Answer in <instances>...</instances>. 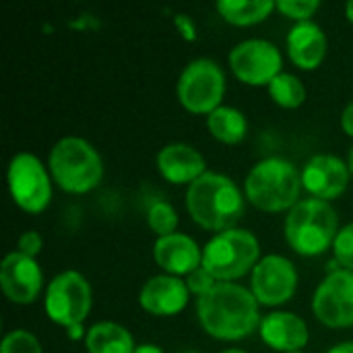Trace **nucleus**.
<instances>
[{
    "mask_svg": "<svg viewBox=\"0 0 353 353\" xmlns=\"http://www.w3.org/2000/svg\"><path fill=\"white\" fill-rule=\"evenodd\" d=\"M288 50L300 68H316L327 54V35L314 21H300L288 33Z\"/></svg>",
    "mask_w": 353,
    "mask_h": 353,
    "instance_id": "19",
    "label": "nucleus"
},
{
    "mask_svg": "<svg viewBox=\"0 0 353 353\" xmlns=\"http://www.w3.org/2000/svg\"><path fill=\"white\" fill-rule=\"evenodd\" d=\"M207 126L215 139H219L221 143H228V145L240 143L248 130L246 116L240 110L230 108V105H219L217 110H213L207 116Z\"/></svg>",
    "mask_w": 353,
    "mask_h": 353,
    "instance_id": "21",
    "label": "nucleus"
},
{
    "mask_svg": "<svg viewBox=\"0 0 353 353\" xmlns=\"http://www.w3.org/2000/svg\"><path fill=\"white\" fill-rule=\"evenodd\" d=\"M269 93L273 101L281 108H298L306 99V89L302 81L292 72H279L269 83Z\"/></svg>",
    "mask_w": 353,
    "mask_h": 353,
    "instance_id": "23",
    "label": "nucleus"
},
{
    "mask_svg": "<svg viewBox=\"0 0 353 353\" xmlns=\"http://www.w3.org/2000/svg\"><path fill=\"white\" fill-rule=\"evenodd\" d=\"M294 353H302V352H294Z\"/></svg>",
    "mask_w": 353,
    "mask_h": 353,
    "instance_id": "39",
    "label": "nucleus"
},
{
    "mask_svg": "<svg viewBox=\"0 0 353 353\" xmlns=\"http://www.w3.org/2000/svg\"><path fill=\"white\" fill-rule=\"evenodd\" d=\"M89 353H134L137 345L132 335L116 323H97L85 335Z\"/></svg>",
    "mask_w": 353,
    "mask_h": 353,
    "instance_id": "20",
    "label": "nucleus"
},
{
    "mask_svg": "<svg viewBox=\"0 0 353 353\" xmlns=\"http://www.w3.org/2000/svg\"><path fill=\"white\" fill-rule=\"evenodd\" d=\"M178 99L194 114H211L219 108L225 91L221 66L211 58H196L184 66L178 79Z\"/></svg>",
    "mask_w": 353,
    "mask_h": 353,
    "instance_id": "7",
    "label": "nucleus"
},
{
    "mask_svg": "<svg viewBox=\"0 0 353 353\" xmlns=\"http://www.w3.org/2000/svg\"><path fill=\"white\" fill-rule=\"evenodd\" d=\"M186 285H188V290H190L192 294L203 296V294H207L211 288H215V285H217V279H215V277H213L205 267H199L196 271H192V273L188 275Z\"/></svg>",
    "mask_w": 353,
    "mask_h": 353,
    "instance_id": "28",
    "label": "nucleus"
},
{
    "mask_svg": "<svg viewBox=\"0 0 353 353\" xmlns=\"http://www.w3.org/2000/svg\"><path fill=\"white\" fill-rule=\"evenodd\" d=\"M221 353H246V352H242V350H225V352H221Z\"/></svg>",
    "mask_w": 353,
    "mask_h": 353,
    "instance_id": "37",
    "label": "nucleus"
},
{
    "mask_svg": "<svg viewBox=\"0 0 353 353\" xmlns=\"http://www.w3.org/2000/svg\"><path fill=\"white\" fill-rule=\"evenodd\" d=\"M261 339L275 352H300L308 343V327L294 312H271L261 321Z\"/></svg>",
    "mask_w": 353,
    "mask_h": 353,
    "instance_id": "17",
    "label": "nucleus"
},
{
    "mask_svg": "<svg viewBox=\"0 0 353 353\" xmlns=\"http://www.w3.org/2000/svg\"><path fill=\"white\" fill-rule=\"evenodd\" d=\"M201 327L215 339L238 341L261 327L259 300L238 283L219 281L196 300Z\"/></svg>",
    "mask_w": 353,
    "mask_h": 353,
    "instance_id": "1",
    "label": "nucleus"
},
{
    "mask_svg": "<svg viewBox=\"0 0 353 353\" xmlns=\"http://www.w3.org/2000/svg\"><path fill=\"white\" fill-rule=\"evenodd\" d=\"M261 254L259 240L252 232L232 228L215 234L203 248V267L217 279L232 283L256 267Z\"/></svg>",
    "mask_w": 353,
    "mask_h": 353,
    "instance_id": "6",
    "label": "nucleus"
},
{
    "mask_svg": "<svg viewBox=\"0 0 353 353\" xmlns=\"http://www.w3.org/2000/svg\"><path fill=\"white\" fill-rule=\"evenodd\" d=\"M0 353H41V347L29 331L17 329L4 337Z\"/></svg>",
    "mask_w": 353,
    "mask_h": 353,
    "instance_id": "26",
    "label": "nucleus"
},
{
    "mask_svg": "<svg viewBox=\"0 0 353 353\" xmlns=\"http://www.w3.org/2000/svg\"><path fill=\"white\" fill-rule=\"evenodd\" d=\"M186 207L201 228L225 232L240 221L244 213V196L232 178L217 172H205L188 186Z\"/></svg>",
    "mask_w": 353,
    "mask_h": 353,
    "instance_id": "2",
    "label": "nucleus"
},
{
    "mask_svg": "<svg viewBox=\"0 0 353 353\" xmlns=\"http://www.w3.org/2000/svg\"><path fill=\"white\" fill-rule=\"evenodd\" d=\"M157 170L168 182L190 186L205 174V157L186 143H172L157 153Z\"/></svg>",
    "mask_w": 353,
    "mask_h": 353,
    "instance_id": "18",
    "label": "nucleus"
},
{
    "mask_svg": "<svg viewBox=\"0 0 353 353\" xmlns=\"http://www.w3.org/2000/svg\"><path fill=\"white\" fill-rule=\"evenodd\" d=\"M273 8H277V2L273 0H219L217 10L219 14L234 23V25H252L263 19H267Z\"/></svg>",
    "mask_w": 353,
    "mask_h": 353,
    "instance_id": "22",
    "label": "nucleus"
},
{
    "mask_svg": "<svg viewBox=\"0 0 353 353\" xmlns=\"http://www.w3.org/2000/svg\"><path fill=\"white\" fill-rule=\"evenodd\" d=\"M327 353H353V341H345V343H339V345H335L333 350H329Z\"/></svg>",
    "mask_w": 353,
    "mask_h": 353,
    "instance_id": "32",
    "label": "nucleus"
},
{
    "mask_svg": "<svg viewBox=\"0 0 353 353\" xmlns=\"http://www.w3.org/2000/svg\"><path fill=\"white\" fill-rule=\"evenodd\" d=\"M234 74L248 85H269L281 70L283 58L279 48L269 39H244L230 52Z\"/></svg>",
    "mask_w": 353,
    "mask_h": 353,
    "instance_id": "10",
    "label": "nucleus"
},
{
    "mask_svg": "<svg viewBox=\"0 0 353 353\" xmlns=\"http://www.w3.org/2000/svg\"><path fill=\"white\" fill-rule=\"evenodd\" d=\"M182 353H199V352H182Z\"/></svg>",
    "mask_w": 353,
    "mask_h": 353,
    "instance_id": "38",
    "label": "nucleus"
},
{
    "mask_svg": "<svg viewBox=\"0 0 353 353\" xmlns=\"http://www.w3.org/2000/svg\"><path fill=\"white\" fill-rule=\"evenodd\" d=\"M339 232L337 211L321 199L300 201L285 217V240L304 256L323 254Z\"/></svg>",
    "mask_w": 353,
    "mask_h": 353,
    "instance_id": "4",
    "label": "nucleus"
},
{
    "mask_svg": "<svg viewBox=\"0 0 353 353\" xmlns=\"http://www.w3.org/2000/svg\"><path fill=\"white\" fill-rule=\"evenodd\" d=\"M252 294L259 304H285L298 288V271L294 263L281 254H269L252 269Z\"/></svg>",
    "mask_w": 353,
    "mask_h": 353,
    "instance_id": "12",
    "label": "nucleus"
},
{
    "mask_svg": "<svg viewBox=\"0 0 353 353\" xmlns=\"http://www.w3.org/2000/svg\"><path fill=\"white\" fill-rule=\"evenodd\" d=\"M0 288L10 302H33L41 290V269L37 261L19 250L6 254L0 265Z\"/></svg>",
    "mask_w": 353,
    "mask_h": 353,
    "instance_id": "14",
    "label": "nucleus"
},
{
    "mask_svg": "<svg viewBox=\"0 0 353 353\" xmlns=\"http://www.w3.org/2000/svg\"><path fill=\"white\" fill-rule=\"evenodd\" d=\"M345 14H347V19H350V21L353 23V0L345 4Z\"/></svg>",
    "mask_w": 353,
    "mask_h": 353,
    "instance_id": "35",
    "label": "nucleus"
},
{
    "mask_svg": "<svg viewBox=\"0 0 353 353\" xmlns=\"http://www.w3.org/2000/svg\"><path fill=\"white\" fill-rule=\"evenodd\" d=\"M188 296L186 281L174 275H157L143 285L139 302L153 316H174L188 304Z\"/></svg>",
    "mask_w": 353,
    "mask_h": 353,
    "instance_id": "15",
    "label": "nucleus"
},
{
    "mask_svg": "<svg viewBox=\"0 0 353 353\" xmlns=\"http://www.w3.org/2000/svg\"><path fill=\"white\" fill-rule=\"evenodd\" d=\"M147 223L159 238H163V236L176 234L178 213L168 201H155L147 211Z\"/></svg>",
    "mask_w": 353,
    "mask_h": 353,
    "instance_id": "24",
    "label": "nucleus"
},
{
    "mask_svg": "<svg viewBox=\"0 0 353 353\" xmlns=\"http://www.w3.org/2000/svg\"><path fill=\"white\" fill-rule=\"evenodd\" d=\"M153 254L157 265L174 277L190 275L192 271L203 267V250L186 234H170L157 238Z\"/></svg>",
    "mask_w": 353,
    "mask_h": 353,
    "instance_id": "16",
    "label": "nucleus"
},
{
    "mask_svg": "<svg viewBox=\"0 0 353 353\" xmlns=\"http://www.w3.org/2000/svg\"><path fill=\"white\" fill-rule=\"evenodd\" d=\"M8 188L12 201L27 213H41L52 201L48 170L31 153H17L10 159Z\"/></svg>",
    "mask_w": 353,
    "mask_h": 353,
    "instance_id": "9",
    "label": "nucleus"
},
{
    "mask_svg": "<svg viewBox=\"0 0 353 353\" xmlns=\"http://www.w3.org/2000/svg\"><path fill=\"white\" fill-rule=\"evenodd\" d=\"M17 250L21 252V254H27V256H33L35 259V254L41 250V246H43V240H41V236L37 234V232H25V234H21V238H19V242H17Z\"/></svg>",
    "mask_w": 353,
    "mask_h": 353,
    "instance_id": "29",
    "label": "nucleus"
},
{
    "mask_svg": "<svg viewBox=\"0 0 353 353\" xmlns=\"http://www.w3.org/2000/svg\"><path fill=\"white\" fill-rule=\"evenodd\" d=\"M341 126H343V130L353 137V99L343 108V112H341Z\"/></svg>",
    "mask_w": 353,
    "mask_h": 353,
    "instance_id": "30",
    "label": "nucleus"
},
{
    "mask_svg": "<svg viewBox=\"0 0 353 353\" xmlns=\"http://www.w3.org/2000/svg\"><path fill=\"white\" fill-rule=\"evenodd\" d=\"M91 310V288L77 271L56 275L46 290V314L60 327L83 325Z\"/></svg>",
    "mask_w": 353,
    "mask_h": 353,
    "instance_id": "8",
    "label": "nucleus"
},
{
    "mask_svg": "<svg viewBox=\"0 0 353 353\" xmlns=\"http://www.w3.org/2000/svg\"><path fill=\"white\" fill-rule=\"evenodd\" d=\"M68 335H70V339H81V337H83V329H81V325H77V327L68 329Z\"/></svg>",
    "mask_w": 353,
    "mask_h": 353,
    "instance_id": "34",
    "label": "nucleus"
},
{
    "mask_svg": "<svg viewBox=\"0 0 353 353\" xmlns=\"http://www.w3.org/2000/svg\"><path fill=\"white\" fill-rule=\"evenodd\" d=\"M50 172L54 182L66 192H89L103 176L99 153L81 137H64L50 151Z\"/></svg>",
    "mask_w": 353,
    "mask_h": 353,
    "instance_id": "5",
    "label": "nucleus"
},
{
    "mask_svg": "<svg viewBox=\"0 0 353 353\" xmlns=\"http://www.w3.org/2000/svg\"><path fill=\"white\" fill-rule=\"evenodd\" d=\"M134 353H163L161 347H157V345H153V343H145V345H139Z\"/></svg>",
    "mask_w": 353,
    "mask_h": 353,
    "instance_id": "33",
    "label": "nucleus"
},
{
    "mask_svg": "<svg viewBox=\"0 0 353 353\" xmlns=\"http://www.w3.org/2000/svg\"><path fill=\"white\" fill-rule=\"evenodd\" d=\"M333 254L335 263L341 269L353 271V223H347L337 232V238L333 242Z\"/></svg>",
    "mask_w": 353,
    "mask_h": 353,
    "instance_id": "25",
    "label": "nucleus"
},
{
    "mask_svg": "<svg viewBox=\"0 0 353 353\" xmlns=\"http://www.w3.org/2000/svg\"><path fill=\"white\" fill-rule=\"evenodd\" d=\"M321 2L319 0H279L277 8L290 17V19H298L300 21H310V17L319 10Z\"/></svg>",
    "mask_w": 353,
    "mask_h": 353,
    "instance_id": "27",
    "label": "nucleus"
},
{
    "mask_svg": "<svg viewBox=\"0 0 353 353\" xmlns=\"http://www.w3.org/2000/svg\"><path fill=\"white\" fill-rule=\"evenodd\" d=\"M302 174L296 165L281 157H267L259 161L246 176L244 190L248 201L269 213L294 209L300 201Z\"/></svg>",
    "mask_w": 353,
    "mask_h": 353,
    "instance_id": "3",
    "label": "nucleus"
},
{
    "mask_svg": "<svg viewBox=\"0 0 353 353\" xmlns=\"http://www.w3.org/2000/svg\"><path fill=\"white\" fill-rule=\"evenodd\" d=\"M350 165L337 155L321 153L308 159L302 170V186L321 201L337 199L350 184Z\"/></svg>",
    "mask_w": 353,
    "mask_h": 353,
    "instance_id": "13",
    "label": "nucleus"
},
{
    "mask_svg": "<svg viewBox=\"0 0 353 353\" xmlns=\"http://www.w3.org/2000/svg\"><path fill=\"white\" fill-rule=\"evenodd\" d=\"M176 23H178V27L182 29V33H184L188 39H194V27H192V21H190L186 14H178V17H176Z\"/></svg>",
    "mask_w": 353,
    "mask_h": 353,
    "instance_id": "31",
    "label": "nucleus"
},
{
    "mask_svg": "<svg viewBox=\"0 0 353 353\" xmlns=\"http://www.w3.org/2000/svg\"><path fill=\"white\" fill-rule=\"evenodd\" d=\"M347 165H350V172H352V176H353V147H352V151H350V161H347Z\"/></svg>",
    "mask_w": 353,
    "mask_h": 353,
    "instance_id": "36",
    "label": "nucleus"
},
{
    "mask_svg": "<svg viewBox=\"0 0 353 353\" xmlns=\"http://www.w3.org/2000/svg\"><path fill=\"white\" fill-rule=\"evenodd\" d=\"M312 310L327 327H353V271H331L314 292Z\"/></svg>",
    "mask_w": 353,
    "mask_h": 353,
    "instance_id": "11",
    "label": "nucleus"
}]
</instances>
